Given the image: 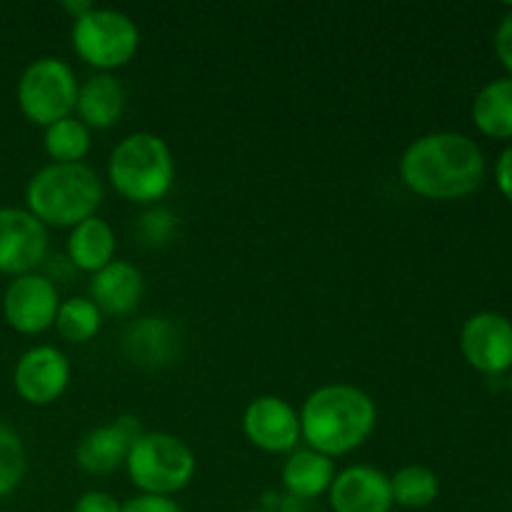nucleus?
Returning <instances> with one entry per match:
<instances>
[{"mask_svg":"<svg viewBox=\"0 0 512 512\" xmlns=\"http://www.w3.org/2000/svg\"><path fill=\"white\" fill-rule=\"evenodd\" d=\"M400 178L420 198L463 200L483 185L485 155L463 133H428L405 148Z\"/></svg>","mask_w":512,"mask_h":512,"instance_id":"f257e3e1","label":"nucleus"},{"mask_svg":"<svg viewBox=\"0 0 512 512\" xmlns=\"http://www.w3.org/2000/svg\"><path fill=\"white\" fill-rule=\"evenodd\" d=\"M300 415V438L310 450L340 458L358 450L378 423L375 400L348 383L323 385L305 398Z\"/></svg>","mask_w":512,"mask_h":512,"instance_id":"f03ea898","label":"nucleus"},{"mask_svg":"<svg viewBox=\"0 0 512 512\" xmlns=\"http://www.w3.org/2000/svg\"><path fill=\"white\" fill-rule=\"evenodd\" d=\"M103 203V183L85 163H50L25 188V210L45 228H75Z\"/></svg>","mask_w":512,"mask_h":512,"instance_id":"7ed1b4c3","label":"nucleus"},{"mask_svg":"<svg viewBox=\"0 0 512 512\" xmlns=\"http://www.w3.org/2000/svg\"><path fill=\"white\" fill-rule=\"evenodd\" d=\"M108 180L120 198L138 205H153L170 193L175 183V160L160 135L140 130L113 148Z\"/></svg>","mask_w":512,"mask_h":512,"instance_id":"20e7f679","label":"nucleus"},{"mask_svg":"<svg viewBox=\"0 0 512 512\" xmlns=\"http://www.w3.org/2000/svg\"><path fill=\"white\" fill-rule=\"evenodd\" d=\"M125 470L143 495H170L188 488L195 475V453L170 433H143L125 458Z\"/></svg>","mask_w":512,"mask_h":512,"instance_id":"39448f33","label":"nucleus"},{"mask_svg":"<svg viewBox=\"0 0 512 512\" xmlns=\"http://www.w3.org/2000/svg\"><path fill=\"white\" fill-rule=\"evenodd\" d=\"M73 50L83 63L100 73H110L135 58L140 30L130 15L113 8H93L73 20Z\"/></svg>","mask_w":512,"mask_h":512,"instance_id":"423d86ee","label":"nucleus"},{"mask_svg":"<svg viewBox=\"0 0 512 512\" xmlns=\"http://www.w3.org/2000/svg\"><path fill=\"white\" fill-rule=\"evenodd\" d=\"M78 78L75 70L60 58H38L23 70L18 80L20 113L25 120L40 128L58 123L75 113V98H78Z\"/></svg>","mask_w":512,"mask_h":512,"instance_id":"0eeeda50","label":"nucleus"},{"mask_svg":"<svg viewBox=\"0 0 512 512\" xmlns=\"http://www.w3.org/2000/svg\"><path fill=\"white\" fill-rule=\"evenodd\" d=\"M60 308L58 288L40 273L18 275L3 295L5 323L20 335H40L55 325Z\"/></svg>","mask_w":512,"mask_h":512,"instance_id":"6e6552de","label":"nucleus"},{"mask_svg":"<svg viewBox=\"0 0 512 512\" xmlns=\"http://www.w3.org/2000/svg\"><path fill=\"white\" fill-rule=\"evenodd\" d=\"M70 383V360L55 345H35L25 350L13 370L15 393L28 405H53L63 398Z\"/></svg>","mask_w":512,"mask_h":512,"instance_id":"1a4fd4ad","label":"nucleus"},{"mask_svg":"<svg viewBox=\"0 0 512 512\" xmlns=\"http://www.w3.org/2000/svg\"><path fill=\"white\" fill-rule=\"evenodd\" d=\"M48 255V228L25 208H0V273H35Z\"/></svg>","mask_w":512,"mask_h":512,"instance_id":"9d476101","label":"nucleus"},{"mask_svg":"<svg viewBox=\"0 0 512 512\" xmlns=\"http://www.w3.org/2000/svg\"><path fill=\"white\" fill-rule=\"evenodd\" d=\"M460 353L483 375L512 370V323L490 310L470 315L460 330Z\"/></svg>","mask_w":512,"mask_h":512,"instance_id":"9b49d317","label":"nucleus"},{"mask_svg":"<svg viewBox=\"0 0 512 512\" xmlns=\"http://www.w3.org/2000/svg\"><path fill=\"white\" fill-rule=\"evenodd\" d=\"M243 433L263 453H293L300 443V415L288 400L260 395L245 408Z\"/></svg>","mask_w":512,"mask_h":512,"instance_id":"f8f14e48","label":"nucleus"},{"mask_svg":"<svg viewBox=\"0 0 512 512\" xmlns=\"http://www.w3.org/2000/svg\"><path fill=\"white\" fill-rule=\"evenodd\" d=\"M143 433L145 430L140 428L138 418L133 415H123L115 423L93 428L80 438L78 448H75V463L80 470H85L88 475H98V478L115 473L120 465H125L130 448Z\"/></svg>","mask_w":512,"mask_h":512,"instance_id":"ddd939ff","label":"nucleus"},{"mask_svg":"<svg viewBox=\"0 0 512 512\" xmlns=\"http://www.w3.org/2000/svg\"><path fill=\"white\" fill-rule=\"evenodd\" d=\"M328 503L333 512H390L395 505L390 475L373 465H348L335 473Z\"/></svg>","mask_w":512,"mask_h":512,"instance_id":"4468645a","label":"nucleus"},{"mask_svg":"<svg viewBox=\"0 0 512 512\" xmlns=\"http://www.w3.org/2000/svg\"><path fill=\"white\" fill-rule=\"evenodd\" d=\"M145 293L143 273L128 260H113L90 278V300L103 315L125 318L140 305Z\"/></svg>","mask_w":512,"mask_h":512,"instance_id":"2eb2a0df","label":"nucleus"},{"mask_svg":"<svg viewBox=\"0 0 512 512\" xmlns=\"http://www.w3.org/2000/svg\"><path fill=\"white\" fill-rule=\"evenodd\" d=\"M125 110V88L113 73H95L78 85L75 118L85 128H113Z\"/></svg>","mask_w":512,"mask_h":512,"instance_id":"dca6fc26","label":"nucleus"},{"mask_svg":"<svg viewBox=\"0 0 512 512\" xmlns=\"http://www.w3.org/2000/svg\"><path fill=\"white\" fill-rule=\"evenodd\" d=\"M115 248H118L115 230L98 215L70 228L68 243H65L68 260L83 273H98L105 265L113 263Z\"/></svg>","mask_w":512,"mask_h":512,"instance_id":"f3484780","label":"nucleus"},{"mask_svg":"<svg viewBox=\"0 0 512 512\" xmlns=\"http://www.w3.org/2000/svg\"><path fill=\"white\" fill-rule=\"evenodd\" d=\"M123 350L138 365H165L178 355V330L165 318H143L125 330Z\"/></svg>","mask_w":512,"mask_h":512,"instance_id":"a211bd4d","label":"nucleus"},{"mask_svg":"<svg viewBox=\"0 0 512 512\" xmlns=\"http://www.w3.org/2000/svg\"><path fill=\"white\" fill-rule=\"evenodd\" d=\"M335 460L328 455H320L315 450H293L285 460L283 470H280V480H283L285 490L293 498L313 500L320 498L330 490L335 480Z\"/></svg>","mask_w":512,"mask_h":512,"instance_id":"6ab92c4d","label":"nucleus"},{"mask_svg":"<svg viewBox=\"0 0 512 512\" xmlns=\"http://www.w3.org/2000/svg\"><path fill=\"white\" fill-rule=\"evenodd\" d=\"M473 123L485 138H512V78L490 80L473 100Z\"/></svg>","mask_w":512,"mask_h":512,"instance_id":"aec40b11","label":"nucleus"},{"mask_svg":"<svg viewBox=\"0 0 512 512\" xmlns=\"http://www.w3.org/2000/svg\"><path fill=\"white\" fill-rule=\"evenodd\" d=\"M390 490H393V503L408 510H423L435 503L440 493V480L425 465H403L390 475Z\"/></svg>","mask_w":512,"mask_h":512,"instance_id":"412c9836","label":"nucleus"},{"mask_svg":"<svg viewBox=\"0 0 512 512\" xmlns=\"http://www.w3.org/2000/svg\"><path fill=\"white\" fill-rule=\"evenodd\" d=\"M103 325V313L98 305L90 298H68L60 300L58 315H55V325L58 335L68 343H88L100 333Z\"/></svg>","mask_w":512,"mask_h":512,"instance_id":"4be33fe9","label":"nucleus"},{"mask_svg":"<svg viewBox=\"0 0 512 512\" xmlns=\"http://www.w3.org/2000/svg\"><path fill=\"white\" fill-rule=\"evenodd\" d=\"M43 145L53 163H83L90 153V130L75 115H68L45 128Z\"/></svg>","mask_w":512,"mask_h":512,"instance_id":"5701e85b","label":"nucleus"},{"mask_svg":"<svg viewBox=\"0 0 512 512\" xmlns=\"http://www.w3.org/2000/svg\"><path fill=\"white\" fill-rule=\"evenodd\" d=\"M28 458L20 435L13 428L0 423V500L13 495L18 485L23 483Z\"/></svg>","mask_w":512,"mask_h":512,"instance_id":"b1692460","label":"nucleus"},{"mask_svg":"<svg viewBox=\"0 0 512 512\" xmlns=\"http://www.w3.org/2000/svg\"><path fill=\"white\" fill-rule=\"evenodd\" d=\"M120 512H183L173 498L163 495H135L128 503L120 505Z\"/></svg>","mask_w":512,"mask_h":512,"instance_id":"393cba45","label":"nucleus"},{"mask_svg":"<svg viewBox=\"0 0 512 512\" xmlns=\"http://www.w3.org/2000/svg\"><path fill=\"white\" fill-rule=\"evenodd\" d=\"M173 225H175V218L168 213V210L155 208L143 218V235L148 240H153V243H163V240H168Z\"/></svg>","mask_w":512,"mask_h":512,"instance_id":"a878e982","label":"nucleus"},{"mask_svg":"<svg viewBox=\"0 0 512 512\" xmlns=\"http://www.w3.org/2000/svg\"><path fill=\"white\" fill-rule=\"evenodd\" d=\"M118 498H113L110 493H103V490H88V493L80 495L75 500L73 512H120Z\"/></svg>","mask_w":512,"mask_h":512,"instance_id":"bb28decb","label":"nucleus"},{"mask_svg":"<svg viewBox=\"0 0 512 512\" xmlns=\"http://www.w3.org/2000/svg\"><path fill=\"white\" fill-rule=\"evenodd\" d=\"M495 53L512 78V13L505 15L495 30Z\"/></svg>","mask_w":512,"mask_h":512,"instance_id":"cd10ccee","label":"nucleus"},{"mask_svg":"<svg viewBox=\"0 0 512 512\" xmlns=\"http://www.w3.org/2000/svg\"><path fill=\"white\" fill-rule=\"evenodd\" d=\"M495 183H498V190L505 195V200L512 203V145L500 153L498 163H495Z\"/></svg>","mask_w":512,"mask_h":512,"instance_id":"c85d7f7f","label":"nucleus"},{"mask_svg":"<svg viewBox=\"0 0 512 512\" xmlns=\"http://www.w3.org/2000/svg\"><path fill=\"white\" fill-rule=\"evenodd\" d=\"M63 8L68 10L70 15H73V20H78L80 15H85L88 10H93L95 5L88 3V0H78V3H73V0H68V3H63Z\"/></svg>","mask_w":512,"mask_h":512,"instance_id":"c756f323","label":"nucleus"},{"mask_svg":"<svg viewBox=\"0 0 512 512\" xmlns=\"http://www.w3.org/2000/svg\"><path fill=\"white\" fill-rule=\"evenodd\" d=\"M245 512H278V510H270V508H258V510H245Z\"/></svg>","mask_w":512,"mask_h":512,"instance_id":"7c9ffc66","label":"nucleus"},{"mask_svg":"<svg viewBox=\"0 0 512 512\" xmlns=\"http://www.w3.org/2000/svg\"><path fill=\"white\" fill-rule=\"evenodd\" d=\"M508 388H510V395H512V373H510V380H508Z\"/></svg>","mask_w":512,"mask_h":512,"instance_id":"2f4dec72","label":"nucleus"}]
</instances>
